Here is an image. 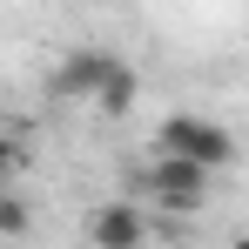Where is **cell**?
I'll use <instances>...</instances> for the list:
<instances>
[{"instance_id": "obj_1", "label": "cell", "mask_w": 249, "mask_h": 249, "mask_svg": "<svg viewBox=\"0 0 249 249\" xmlns=\"http://www.w3.org/2000/svg\"><path fill=\"white\" fill-rule=\"evenodd\" d=\"M155 155H182V162L196 168H229L236 162V135L222 122H209V115H168L162 128H155Z\"/></svg>"}, {"instance_id": "obj_2", "label": "cell", "mask_w": 249, "mask_h": 249, "mask_svg": "<svg viewBox=\"0 0 249 249\" xmlns=\"http://www.w3.org/2000/svg\"><path fill=\"white\" fill-rule=\"evenodd\" d=\"M115 61H122V54H108V47H68V54L54 61V74H47V94H54V101H88V108H94V94L108 88Z\"/></svg>"}, {"instance_id": "obj_3", "label": "cell", "mask_w": 249, "mask_h": 249, "mask_svg": "<svg viewBox=\"0 0 249 249\" xmlns=\"http://www.w3.org/2000/svg\"><path fill=\"white\" fill-rule=\"evenodd\" d=\"M148 196H155V209H168V215H196L209 196V168L182 162V155H155L148 162Z\"/></svg>"}, {"instance_id": "obj_4", "label": "cell", "mask_w": 249, "mask_h": 249, "mask_svg": "<svg viewBox=\"0 0 249 249\" xmlns=\"http://www.w3.org/2000/svg\"><path fill=\"white\" fill-rule=\"evenodd\" d=\"M88 243L94 249H142L148 243V215L135 202H101L88 215Z\"/></svg>"}, {"instance_id": "obj_5", "label": "cell", "mask_w": 249, "mask_h": 249, "mask_svg": "<svg viewBox=\"0 0 249 249\" xmlns=\"http://www.w3.org/2000/svg\"><path fill=\"white\" fill-rule=\"evenodd\" d=\"M135 94H142V74H135L128 61H115V74H108V88L94 94V108H101V115H128V108H135Z\"/></svg>"}, {"instance_id": "obj_6", "label": "cell", "mask_w": 249, "mask_h": 249, "mask_svg": "<svg viewBox=\"0 0 249 249\" xmlns=\"http://www.w3.org/2000/svg\"><path fill=\"white\" fill-rule=\"evenodd\" d=\"M0 236H7V243H20V236H27V202H20L14 189L0 196Z\"/></svg>"}, {"instance_id": "obj_7", "label": "cell", "mask_w": 249, "mask_h": 249, "mask_svg": "<svg viewBox=\"0 0 249 249\" xmlns=\"http://www.w3.org/2000/svg\"><path fill=\"white\" fill-rule=\"evenodd\" d=\"M236 249H249V236H236Z\"/></svg>"}]
</instances>
